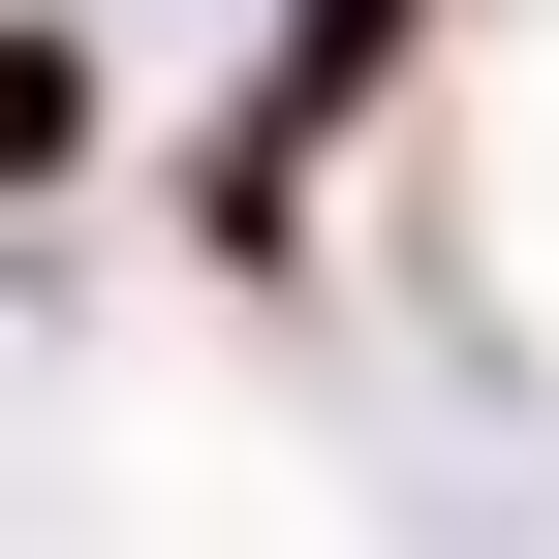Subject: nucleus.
I'll return each instance as SVG.
<instances>
[{"label":"nucleus","mask_w":559,"mask_h":559,"mask_svg":"<svg viewBox=\"0 0 559 559\" xmlns=\"http://www.w3.org/2000/svg\"><path fill=\"white\" fill-rule=\"evenodd\" d=\"M373 62H404V0H280V124H342Z\"/></svg>","instance_id":"obj_1"}]
</instances>
